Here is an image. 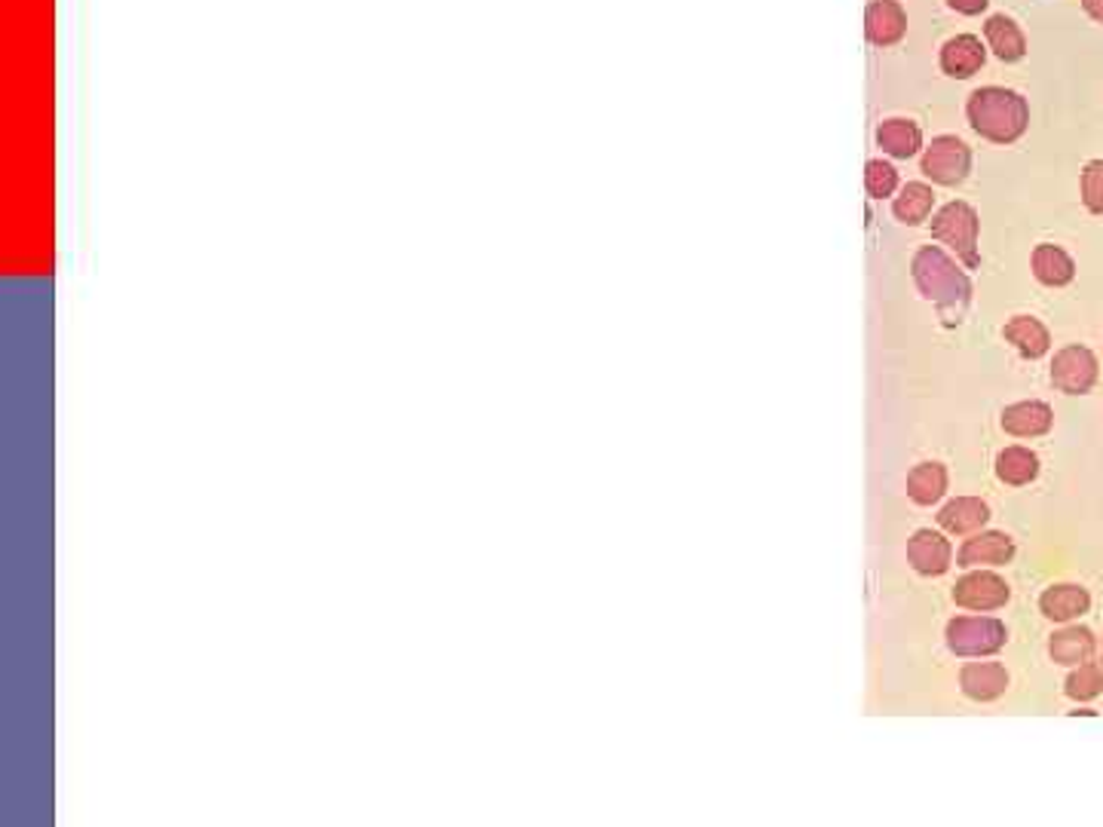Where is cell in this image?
Wrapping results in <instances>:
<instances>
[{
    "label": "cell",
    "mask_w": 1103,
    "mask_h": 827,
    "mask_svg": "<svg viewBox=\"0 0 1103 827\" xmlns=\"http://www.w3.org/2000/svg\"><path fill=\"white\" fill-rule=\"evenodd\" d=\"M914 279H917L919 291L938 304L944 319L960 322L968 304V295H972V283L938 246L919 249L914 258Z\"/></svg>",
    "instance_id": "1"
},
{
    "label": "cell",
    "mask_w": 1103,
    "mask_h": 827,
    "mask_svg": "<svg viewBox=\"0 0 1103 827\" xmlns=\"http://www.w3.org/2000/svg\"><path fill=\"white\" fill-rule=\"evenodd\" d=\"M968 120L985 138L1008 145L1024 136L1030 111L1018 92L1002 89V86H985V89H975L968 99Z\"/></svg>",
    "instance_id": "2"
},
{
    "label": "cell",
    "mask_w": 1103,
    "mask_h": 827,
    "mask_svg": "<svg viewBox=\"0 0 1103 827\" xmlns=\"http://www.w3.org/2000/svg\"><path fill=\"white\" fill-rule=\"evenodd\" d=\"M932 234L948 242L953 252L966 261L968 267H978V215L968 203H948L932 218Z\"/></svg>",
    "instance_id": "3"
},
{
    "label": "cell",
    "mask_w": 1103,
    "mask_h": 827,
    "mask_svg": "<svg viewBox=\"0 0 1103 827\" xmlns=\"http://www.w3.org/2000/svg\"><path fill=\"white\" fill-rule=\"evenodd\" d=\"M1005 643V625L1000 619L963 616L948 625V647L956 656H990Z\"/></svg>",
    "instance_id": "4"
},
{
    "label": "cell",
    "mask_w": 1103,
    "mask_h": 827,
    "mask_svg": "<svg viewBox=\"0 0 1103 827\" xmlns=\"http://www.w3.org/2000/svg\"><path fill=\"white\" fill-rule=\"evenodd\" d=\"M972 153L956 136H938L923 153V172L938 185H956L966 178Z\"/></svg>",
    "instance_id": "5"
},
{
    "label": "cell",
    "mask_w": 1103,
    "mask_h": 827,
    "mask_svg": "<svg viewBox=\"0 0 1103 827\" xmlns=\"http://www.w3.org/2000/svg\"><path fill=\"white\" fill-rule=\"evenodd\" d=\"M1094 380H1098V359L1091 350L1073 343V347H1064L1061 353L1054 355L1052 384L1061 392L1079 396V392H1088L1094 387Z\"/></svg>",
    "instance_id": "6"
},
{
    "label": "cell",
    "mask_w": 1103,
    "mask_h": 827,
    "mask_svg": "<svg viewBox=\"0 0 1103 827\" xmlns=\"http://www.w3.org/2000/svg\"><path fill=\"white\" fill-rule=\"evenodd\" d=\"M953 601L966 610H997L1008 601V586L997 574H968L956 582Z\"/></svg>",
    "instance_id": "7"
},
{
    "label": "cell",
    "mask_w": 1103,
    "mask_h": 827,
    "mask_svg": "<svg viewBox=\"0 0 1103 827\" xmlns=\"http://www.w3.org/2000/svg\"><path fill=\"white\" fill-rule=\"evenodd\" d=\"M907 557H911V564L917 567L919 574H944L951 567V542L944 540L941 534L919 530V534H914V540L907 542Z\"/></svg>",
    "instance_id": "8"
},
{
    "label": "cell",
    "mask_w": 1103,
    "mask_h": 827,
    "mask_svg": "<svg viewBox=\"0 0 1103 827\" xmlns=\"http://www.w3.org/2000/svg\"><path fill=\"white\" fill-rule=\"evenodd\" d=\"M1002 429L1020 436V439H1033V436H1045L1052 429V408L1045 402H1020L1002 411Z\"/></svg>",
    "instance_id": "9"
},
{
    "label": "cell",
    "mask_w": 1103,
    "mask_h": 827,
    "mask_svg": "<svg viewBox=\"0 0 1103 827\" xmlns=\"http://www.w3.org/2000/svg\"><path fill=\"white\" fill-rule=\"evenodd\" d=\"M865 28L867 37H870L874 43L886 47V43H895V40L904 35L907 16H904V10H901L895 0H874L865 13Z\"/></svg>",
    "instance_id": "10"
},
{
    "label": "cell",
    "mask_w": 1103,
    "mask_h": 827,
    "mask_svg": "<svg viewBox=\"0 0 1103 827\" xmlns=\"http://www.w3.org/2000/svg\"><path fill=\"white\" fill-rule=\"evenodd\" d=\"M960 684H963L966 696L978 699V702H987V699H997V696L1005 692V687H1008V675H1005V668L997 665V662H972V665L963 668Z\"/></svg>",
    "instance_id": "11"
},
{
    "label": "cell",
    "mask_w": 1103,
    "mask_h": 827,
    "mask_svg": "<svg viewBox=\"0 0 1103 827\" xmlns=\"http://www.w3.org/2000/svg\"><path fill=\"white\" fill-rule=\"evenodd\" d=\"M981 65H985V47L978 37L956 35L941 50V68L953 77H972Z\"/></svg>",
    "instance_id": "12"
},
{
    "label": "cell",
    "mask_w": 1103,
    "mask_h": 827,
    "mask_svg": "<svg viewBox=\"0 0 1103 827\" xmlns=\"http://www.w3.org/2000/svg\"><path fill=\"white\" fill-rule=\"evenodd\" d=\"M1088 604H1091V598H1088V591L1079 589V586H1052V589L1039 598L1042 613H1045L1049 619H1054V623H1067V619L1082 616L1088 610Z\"/></svg>",
    "instance_id": "13"
},
{
    "label": "cell",
    "mask_w": 1103,
    "mask_h": 827,
    "mask_svg": "<svg viewBox=\"0 0 1103 827\" xmlns=\"http://www.w3.org/2000/svg\"><path fill=\"white\" fill-rule=\"evenodd\" d=\"M1015 555V542L1005 534H981L975 540H968L960 552V564L963 567H978V564H1005Z\"/></svg>",
    "instance_id": "14"
},
{
    "label": "cell",
    "mask_w": 1103,
    "mask_h": 827,
    "mask_svg": "<svg viewBox=\"0 0 1103 827\" xmlns=\"http://www.w3.org/2000/svg\"><path fill=\"white\" fill-rule=\"evenodd\" d=\"M987 518H990V509H987V503H981L978 497H960V500H953V503H948V506L941 509V515H938L941 527H948L951 534L978 530Z\"/></svg>",
    "instance_id": "15"
},
{
    "label": "cell",
    "mask_w": 1103,
    "mask_h": 827,
    "mask_svg": "<svg viewBox=\"0 0 1103 827\" xmlns=\"http://www.w3.org/2000/svg\"><path fill=\"white\" fill-rule=\"evenodd\" d=\"M1005 338L1012 340L1015 347L1020 350V355L1027 359H1039V355L1049 353V328L1042 325L1039 319H1030V316H1015V319L1005 325Z\"/></svg>",
    "instance_id": "16"
},
{
    "label": "cell",
    "mask_w": 1103,
    "mask_h": 827,
    "mask_svg": "<svg viewBox=\"0 0 1103 827\" xmlns=\"http://www.w3.org/2000/svg\"><path fill=\"white\" fill-rule=\"evenodd\" d=\"M1033 273H1036V279L1039 283H1045V286H1067L1069 279H1073V273H1076V267H1073V258H1069L1064 249H1057V246H1036V252H1033Z\"/></svg>",
    "instance_id": "17"
},
{
    "label": "cell",
    "mask_w": 1103,
    "mask_h": 827,
    "mask_svg": "<svg viewBox=\"0 0 1103 827\" xmlns=\"http://www.w3.org/2000/svg\"><path fill=\"white\" fill-rule=\"evenodd\" d=\"M1094 653V635L1088 628H1064L1052 638V656L1061 665H1082Z\"/></svg>",
    "instance_id": "18"
},
{
    "label": "cell",
    "mask_w": 1103,
    "mask_h": 827,
    "mask_svg": "<svg viewBox=\"0 0 1103 827\" xmlns=\"http://www.w3.org/2000/svg\"><path fill=\"white\" fill-rule=\"evenodd\" d=\"M944 490H948V473H944V466H938V463H923V466H917V469L911 473V478H907V493H911V500L919 503V506H932V503H938Z\"/></svg>",
    "instance_id": "19"
},
{
    "label": "cell",
    "mask_w": 1103,
    "mask_h": 827,
    "mask_svg": "<svg viewBox=\"0 0 1103 827\" xmlns=\"http://www.w3.org/2000/svg\"><path fill=\"white\" fill-rule=\"evenodd\" d=\"M877 141L882 145V151H889L892 156H911V153L919 151L923 133L911 120H886L880 133H877Z\"/></svg>",
    "instance_id": "20"
},
{
    "label": "cell",
    "mask_w": 1103,
    "mask_h": 827,
    "mask_svg": "<svg viewBox=\"0 0 1103 827\" xmlns=\"http://www.w3.org/2000/svg\"><path fill=\"white\" fill-rule=\"evenodd\" d=\"M985 35H987V40H990V47L997 50V55H1000V59H1005V62H1015V59H1020V55H1024V50H1027L1020 28L1008 16L987 18Z\"/></svg>",
    "instance_id": "21"
},
{
    "label": "cell",
    "mask_w": 1103,
    "mask_h": 827,
    "mask_svg": "<svg viewBox=\"0 0 1103 827\" xmlns=\"http://www.w3.org/2000/svg\"><path fill=\"white\" fill-rule=\"evenodd\" d=\"M1039 473V460L1027 448H1005L997 460V475L1005 485H1027Z\"/></svg>",
    "instance_id": "22"
},
{
    "label": "cell",
    "mask_w": 1103,
    "mask_h": 827,
    "mask_svg": "<svg viewBox=\"0 0 1103 827\" xmlns=\"http://www.w3.org/2000/svg\"><path fill=\"white\" fill-rule=\"evenodd\" d=\"M932 203H935L932 187L911 181V185H904L901 197L895 200V215H899L901 221H907V224H919V221L932 212Z\"/></svg>",
    "instance_id": "23"
},
{
    "label": "cell",
    "mask_w": 1103,
    "mask_h": 827,
    "mask_svg": "<svg viewBox=\"0 0 1103 827\" xmlns=\"http://www.w3.org/2000/svg\"><path fill=\"white\" fill-rule=\"evenodd\" d=\"M1103 690V665H1094V662H1082L1073 675L1067 677V696L1069 699H1094L1098 692Z\"/></svg>",
    "instance_id": "24"
},
{
    "label": "cell",
    "mask_w": 1103,
    "mask_h": 827,
    "mask_svg": "<svg viewBox=\"0 0 1103 827\" xmlns=\"http://www.w3.org/2000/svg\"><path fill=\"white\" fill-rule=\"evenodd\" d=\"M865 185L870 197H889L899 185V172L882 160H870L865 170Z\"/></svg>",
    "instance_id": "25"
},
{
    "label": "cell",
    "mask_w": 1103,
    "mask_h": 827,
    "mask_svg": "<svg viewBox=\"0 0 1103 827\" xmlns=\"http://www.w3.org/2000/svg\"><path fill=\"white\" fill-rule=\"evenodd\" d=\"M1082 200L1091 212H1103V160L1088 163L1082 172Z\"/></svg>",
    "instance_id": "26"
},
{
    "label": "cell",
    "mask_w": 1103,
    "mask_h": 827,
    "mask_svg": "<svg viewBox=\"0 0 1103 827\" xmlns=\"http://www.w3.org/2000/svg\"><path fill=\"white\" fill-rule=\"evenodd\" d=\"M948 3H951L953 10L966 13V16H975V13H981L987 7V0H948Z\"/></svg>",
    "instance_id": "27"
},
{
    "label": "cell",
    "mask_w": 1103,
    "mask_h": 827,
    "mask_svg": "<svg viewBox=\"0 0 1103 827\" xmlns=\"http://www.w3.org/2000/svg\"><path fill=\"white\" fill-rule=\"evenodd\" d=\"M1082 7L1088 10V16H1094L1098 22H1103V0H1082Z\"/></svg>",
    "instance_id": "28"
}]
</instances>
